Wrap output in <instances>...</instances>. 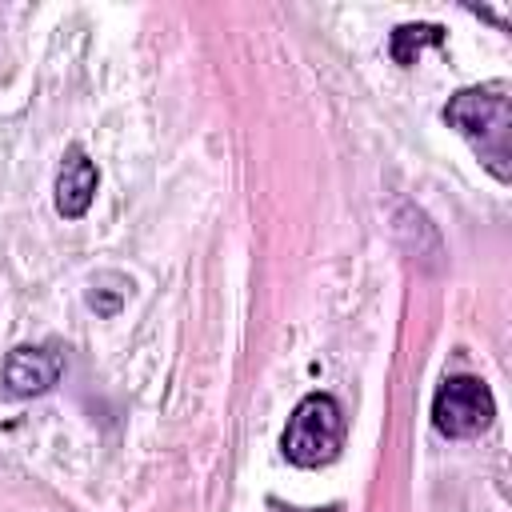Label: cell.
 Wrapping results in <instances>:
<instances>
[{
  "label": "cell",
  "mask_w": 512,
  "mask_h": 512,
  "mask_svg": "<svg viewBox=\"0 0 512 512\" xmlns=\"http://www.w3.org/2000/svg\"><path fill=\"white\" fill-rule=\"evenodd\" d=\"M444 120L476 148L480 164L500 184L512 180V88L504 80L456 92L444 104Z\"/></svg>",
  "instance_id": "1"
},
{
  "label": "cell",
  "mask_w": 512,
  "mask_h": 512,
  "mask_svg": "<svg viewBox=\"0 0 512 512\" xmlns=\"http://www.w3.org/2000/svg\"><path fill=\"white\" fill-rule=\"evenodd\" d=\"M340 444H344V408L328 392L304 396L292 408L288 428L280 436V448L296 468H320L336 460Z\"/></svg>",
  "instance_id": "2"
},
{
  "label": "cell",
  "mask_w": 512,
  "mask_h": 512,
  "mask_svg": "<svg viewBox=\"0 0 512 512\" xmlns=\"http://www.w3.org/2000/svg\"><path fill=\"white\" fill-rule=\"evenodd\" d=\"M496 416V400L476 376H448L432 396V424L444 436H480Z\"/></svg>",
  "instance_id": "3"
},
{
  "label": "cell",
  "mask_w": 512,
  "mask_h": 512,
  "mask_svg": "<svg viewBox=\"0 0 512 512\" xmlns=\"http://www.w3.org/2000/svg\"><path fill=\"white\" fill-rule=\"evenodd\" d=\"M60 372H64V356L56 348L20 344L4 360V388L12 396H40L60 380Z\"/></svg>",
  "instance_id": "4"
},
{
  "label": "cell",
  "mask_w": 512,
  "mask_h": 512,
  "mask_svg": "<svg viewBox=\"0 0 512 512\" xmlns=\"http://www.w3.org/2000/svg\"><path fill=\"white\" fill-rule=\"evenodd\" d=\"M96 184H100V172L88 160V152L84 148H68V156H64V164L56 172V212L64 220H80L92 208Z\"/></svg>",
  "instance_id": "5"
},
{
  "label": "cell",
  "mask_w": 512,
  "mask_h": 512,
  "mask_svg": "<svg viewBox=\"0 0 512 512\" xmlns=\"http://www.w3.org/2000/svg\"><path fill=\"white\" fill-rule=\"evenodd\" d=\"M396 236L404 240V248H408V256H412L416 264L440 268L444 248H440V236H436V228L428 224V216H424L420 208L400 204V212H396Z\"/></svg>",
  "instance_id": "6"
},
{
  "label": "cell",
  "mask_w": 512,
  "mask_h": 512,
  "mask_svg": "<svg viewBox=\"0 0 512 512\" xmlns=\"http://www.w3.org/2000/svg\"><path fill=\"white\" fill-rule=\"evenodd\" d=\"M440 36H444L440 24H404V28L392 32V56H396L400 64H412L416 52H420L424 44H440Z\"/></svg>",
  "instance_id": "7"
}]
</instances>
